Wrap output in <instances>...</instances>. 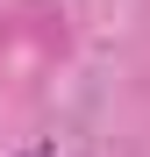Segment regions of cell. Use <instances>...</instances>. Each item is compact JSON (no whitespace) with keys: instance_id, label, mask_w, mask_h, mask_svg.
Listing matches in <instances>:
<instances>
[{"instance_id":"1","label":"cell","mask_w":150,"mask_h":157,"mask_svg":"<svg viewBox=\"0 0 150 157\" xmlns=\"http://www.w3.org/2000/svg\"><path fill=\"white\" fill-rule=\"evenodd\" d=\"M21 157H50V143H36V150H21Z\"/></svg>"}]
</instances>
